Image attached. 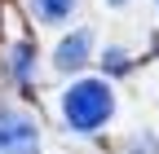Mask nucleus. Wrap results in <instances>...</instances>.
<instances>
[{
  "instance_id": "f257e3e1",
  "label": "nucleus",
  "mask_w": 159,
  "mask_h": 154,
  "mask_svg": "<svg viewBox=\"0 0 159 154\" xmlns=\"http://www.w3.org/2000/svg\"><path fill=\"white\" fill-rule=\"evenodd\" d=\"M115 114V92L106 79H75L62 92V119L71 132H97Z\"/></svg>"
},
{
  "instance_id": "f03ea898",
  "label": "nucleus",
  "mask_w": 159,
  "mask_h": 154,
  "mask_svg": "<svg viewBox=\"0 0 159 154\" xmlns=\"http://www.w3.org/2000/svg\"><path fill=\"white\" fill-rule=\"evenodd\" d=\"M0 154H40V119L18 101H0Z\"/></svg>"
},
{
  "instance_id": "7ed1b4c3",
  "label": "nucleus",
  "mask_w": 159,
  "mask_h": 154,
  "mask_svg": "<svg viewBox=\"0 0 159 154\" xmlns=\"http://www.w3.org/2000/svg\"><path fill=\"white\" fill-rule=\"evenodd\" d=\"M89 53H93V31L89 27H80V31H71L62 44H57V53H53V66L62 71V75H71V71H80L89 62Z\"/></svg>"
},
{
  "instance_id": "20e7f679",
  "label": "nucleus",
  "mask_w": 159,
  "mask_h": 154,
  "mask_svg": "<svg viewBox=\"0 0 159 154\" xmlns=\"http://www.w3.org/2000/svg\"><path fill=\"white\" fill-rule=\"evenodd\" d=\"M80 0H27V9L35 13V22H44V27H57V22H66V18L75 13Z\"/></svg>"
},
{
  "instance_id": "39448f33",
  "label": "nucleus",
  "mask_w": 159,
  "mask_h": 154,
  "mask_svg": "<svg viewBox=\"0 0 159 154\" xmlns=\"http://www.w3.org/2000/svg\"><path fill=\"white\" fill-rule=\"evenodd\" d=\"M9 71L18 75V79H27V75H31V49H27V44H13V57H9Z\"/></svg>"
},
{
  "instance_id": "423d86ee",
  "label": "nucleus",
  "mask_w": 159,
  "mask_h": 154,
  "mask_svg": "<svg viewBox=\"0 0 159 154\" xmlns=\"http://www.w3.org/2000/svg\"><path fill=\"white\" fill-rule=\"evenodd\" d=\"M133 154H159V141L155 137H137L133 141Z\"/></svg>"
},
{
  "instance_id": "0eeeda50",
  "label": "nucleus",
  "mask_w": 159,
  "mask_h": 154,
  "mask_svg": "<svg viewBox=\"0 0 159 154\" xmlns=\"http://www.w3.org/2000/svg\"><path fill=\"white\" fill-rule=\"evenodd\" d=\"M106 5H111V9H119V5H128V0H106Z\"/></svg>"
},
{
  "instance_id": "6e6552de",
  "label": "nucleus",
  "mask_w": 159,
  "mask_h": 154,
  "mask_svg": "<svg viewBox=\"0 0 159 154\" xmlns=\"http://www.w3.org/2000/svg\"><path fill=\"white\" fill-rule=\"evenodd\" d=\"M155 5H159V0H155Z\"/></svg>"
}]
</instances>
